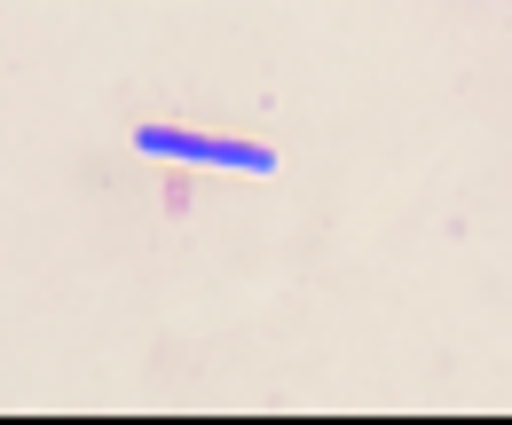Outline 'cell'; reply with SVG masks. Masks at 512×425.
Instances as JSON below:
<instances>
[{"label": "cell", "mask_w": 512, "mask_h": 425, "mask_svg": "<svg viewBox=\"0 0 512 425\" xmlns=\"http://www.w3.org/2000/svg\"><path fill=\"white\" fill-rule=\"evenodd\" d=\"M142 158H174V166H213V174H276V150L237 142V134H190V126H134Z\"/></svg>", "instance_id": "cell-1"}]
</instances>
